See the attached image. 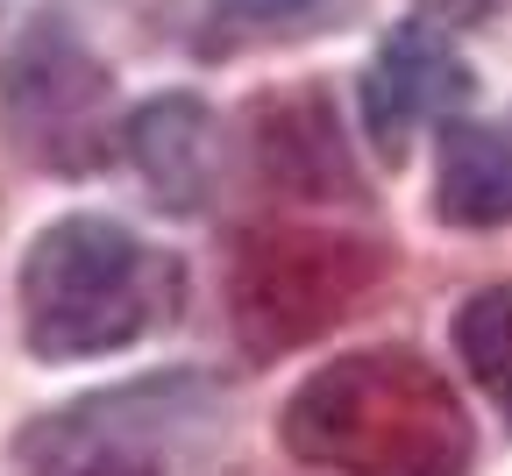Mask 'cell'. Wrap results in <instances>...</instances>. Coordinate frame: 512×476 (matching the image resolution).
Here are the masks:
<instances>
[{"label":"cell","mask_w":512,"mask_h":476,"mask_svg":"<svg viewBox=\"0 0 512 476\" xmlns=\"http://www.w3.org/2000/svg\"><path fill=\"white\" fill-rule=\"evenodd\" d=\"M22 342L43 363H86L143 342L178 313L185 278L164 249L107 214H64L22 249Z\"/></svg>","instance_id":"cell-1"},{"label":"cell","mask_w":512,"mask_h":476,"mask_svg":"<svg viewBox=\"0 0 512 476\" xmlns=\"http://www.w3.org/2000/svg\"><path fill=\"white\" fill-rule=\"evenodd\" d=\"M292 455L349 476H463L470 427L441 377L413 356H349L285 413Z\"/></svg>","instance_id":"cell-2"},{"label":"cell","mask_w":512,"mask_h":476,"mask_svg":"<svg viewBox=\"0 0 512 476\" xmlns=\"http://www.w3.org/2000/svg\"><path fill=\"white\" fill-rule=\"evenodd\" d=\"M107 107H114L107 64L86 50V36L64 15H36L0 50V121L36 164H57V171L100 164Z\"/></svg>","instance_id":"cell-3"},{"label":"cell","mask_w":512,"mask_h":476,"mask_svg":"<svg viewBox=\"0 0 512 476\" xmlns=\"http://www.w3.org/2000/svg\"><path fill=\"white\" fill-rule=\"evenodd\" d=\"M356 86H363V128H370V143L384 157H406V143H413L427 121L448 128V114L470 100V64H463V43H456L448 22L406 15L392 36L370 50V64H363Z\"/></svg>","instance_id":"cell-4"},{"label":"cell","mask_w":512,"mask_h":476,"mask_svg":"<svg viewBox=\"0 0 512 476\" xmlns=\"http://www.w3.org/2000/svg\"><path fill=\"white\" fill-rule=\"evenodd\" d=\"M128 143V164L143 171V185L157 192V207L171 214H192L214 185V164H221V121L207 114V100L192 93H157L128 114L121 128Z\"/></svg>","instance_id":"cell-5"},{"label":"cell","mask_w":512,"mask_h":476,"mask_svg":"<svg viewBox=\"0 0 512 476\" xmlns=\"http://www.w3.org/2000/svg\"><path fill=\"white\" fill-rule=\"evenodd\" d=\"M434 214L448 228H505L512 221V128H491V121L441 128Z\"/></svg>","instance_id":"cell-6"},{"label":"cell","mask_w":512,"mask_h":476,"mask_svg":"<svg viewBox=\"0 0 512 476\" xmlns=\"http://www.w3.org/2000/svg\"><path fill=\"white\" fill-rule=\"evenodd\" d=\"M29 476H164V462L128 427H79V413H64L36 427Z\"/></svg>","instance_id":"cell-7"},{"label":"cell","mask_w":512,"mask_h":476,"mask_svg":"<svg viewBox=\"0 0 512 476\" xmlns=\"http://www.w3.org/2000/svg\"><path fill=\"white\" fill-rule=\"evenodd\" d=\"M456 356L477 377V391L498 405V420L512 427V278L463 299V313H456Z\"/></svg>","instance_id":"cell-8"},{"label":"cell","mask_w":512,"mask_h":476,"mask_svg":"<svg viewBox=\"0 0 512 476\" xmlns=\"http://www.w3.org/2000/svg\"><path fill=\"white\" fill-rule=\"evenodd\" d=\"M228 15H242V22H278V15H299L306 0H221Z\"/></svg>","instance_id":"cell-9"}]
</instances>
